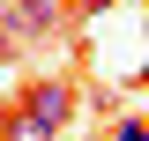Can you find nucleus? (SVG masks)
Masks as SVG:
<instances>
[{
  "instance_id": "20e7f679",
  "label": "nucleus",
  "mask_w": 149,
  "mask_h": 141,
  "mask_svg": "<svg viewBox=\"0 0 149 141\" xmlns=\"http://www.w3.org/2000/svg\"><path fill=\"white\" fill-rule=\"evenodd\" d=\"M112 141H142V119H119V126H112Z\"/></svg>"
},
{
  "instance_id": "f03ea898",
  "label": "nucleus",
  "mask_w": 149,
  "mask_h": 141,
  "mask_svg": "<svg viewBox=\"0 0 149 141\" xmlns=\"http://www.w3.org/2000/svg\"><path fill=\"white\" fill-rule=\"evenodd\" d=\"M22 111H30V119H45V126L60 134V126L74 119V89H67V82H30V89H22Z\"/></svg>"
},
{
  "instance_id": "f257e3e1",
  "label": "nucleus",
  "mask_w": 149,
  "mask_h": 141,
  "mask_svg": "<svg viewBox=\"0 0 149 141\" xmlns=\"http://www.w3.org/2000/svg\"><path fill=\"white\" fill-rule=\"evenodd\" d=\"M60 0H0V37H15V45H45L60 30Z\"/></svg>"
},
{
  "instance_id": "7ed1b4c3",
  "label": "nucleus",
  "mask_w": 149,
  "mask_h": 141,
  "mask_svg": "<svg viewBox=\"0 0 149 141\" xmlns=\"http://www.w3.org/2000/svg\"><path fill=\"white\" fill-rule=\"evenodd\" d=\"M0 141H60V134H52L45 119H30V111L15 104V111H8V126H0Z\"/></svg>"
}]
</instances>
